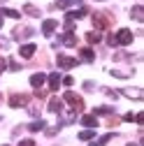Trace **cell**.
Instances as JSON below:
<instances>
[{
    "label": "cell",
    "mask_w": 144,
    "mask_h": 146,
    "mask_svg": "<svg viewBox=\"0 0 144 146\" xmlns=\"http://www.w3.org/2000/svg\"><path fill=\"white\" fill-rule=\"evenodd\" d=\"M28 127H30V132H37V130H42V127H44V123H42V121H35V123H30Z\"/></svg>",
    "instance_id": "7402d4cb"
},
{
    "label": "cell",
    "mask_w": 144,
    "mask_h": 146,
    "mask_svg": "<svg viewBox=\"0 0 144 146\" xmlns=\"http://www.w3.org/2000/svg\"><path fill=\"white\" fill-rule=\"evenodd\" d=\"M56 63H58V67H63V70H72V67H77V63L79 60H75V58H70V56H61L56 58Z\"/></svg>",
    "instance_id": "3957f363"
},
{
    "label": "cell",
    "mask_w": 144,
    "mask_h": 146,
    "mask_svg": "<svg viewBox=\"0 0 144 146\" xmlns=\"http://www.w3.org/2000/svg\"><path fill=\"white\" fill-rule=\"evenodd\" d=\"M114 42H116V44H121V46H128V44L133 42V33H130L128 28H121V30L116 33V37H114Z\"/></svg>",
    "instance_id": "6da1fadb"
},
{
    "label": "cell",
    "mask_w": 144,
    "mask_h": 146,
    "mask_svg": "<svg viewBox=\"0 0 144 146\" xmlns=\"http://www.w3.org/2000/svg\"><path fill=\"white\" fill-rule=\"evenodd\" d=\"M130 16H133L135 21H139V23H142V21H144V7H142V5H135V7H133V12H130Z\"/></svg>",
    "instance_id": "30bf717a"
},
{
    "label": "cell",
    "mask_w": 144,
    "mask_h": 146,
    "mask_svg": "<svg viewBox=\"0 0 144 146\" xmlns=\"http://www.w3.org/2000/svg\"><path fill=\"white\" fill-rule=\"evenodd\" d=\"M5 70V60H0V72H3Z\"/></svg>",
    "instance_id": "f1b7e54d"
},
{
    "label": "cell",
    "mask_w": 144,
    "mask_h": 146,
    "mask_svg": "<svg viewBox=\"0 0 144 146\" xmlns=\"http://www.w3.org/2000/svg\"><path fill=\"white\" fill-rule=\"evenodd\" d=\"M75 3H79V0H58V7H70V5H75Z\"/></svg>",
    "instance_id": "603a6c76"
},
{
    "label": "cell",
    "mask_w": 144,
    "mask_h": 146,
    "mask_svg": "<svg viewBox=\"0 0 144 146\" xmlns=\"http://www.w3.org/2000/svg\"><path fill=\"white\" fill-rule=\"evenodd\" d=\"M44 81H47V74H42V72H37V74L30 77V86H33V88H40Z\"/></svg>",
    "instance_id": "ba28073f"
},
{
    "label": "cell",
    "mask_w": 144,
    "mask_h": 146,
    "mask_svg": "<svg viewBox=\"0 0 144 146\" xmlns=\"http://www.w3.org/2000/svg\"><path fill=\"white\" fill-rule=\"evenodd\" d=\"M65 102H67L72 109H77V111H81V109H84V102H81V98H79L77 93H72V90H67V93H65Z\"/></svg>",
    "instance_id": "7a4b0ae2"
},
{
    "label": "cell",
    "mask_w": 144,
    "mask_h": 146,
    "mask_svg": "<svg viewBox=\"0 0 144 146\" xmlns=\"http://www.w3.org/2000/svg\"><path fill=\"white\" fill-rule=\"evenodd\" d=\"M19 53H21L23 58H30L33 53H35V44H23V46L19 49Z\"/></svg>",
    "instance_id": "5bb4252c"
},
{
    "label": "cell",
    "mask_w": 144,
    "mask_h": 146,
    "mask_svg": "<svg viewBox=\"0 0 144 146\" xmlns=\"http://www.w3.org/2000/svg\"><path fill=\"white\" fill-rule=\"evenodd\" d=\"M0 3H5V0H0Z\"/></svg>",
    "instance_id": "1f68e13d"
},
{
    "label": "cell",
    "mask_w": 144,
    "mask_h": 146,
    "mask_svg": "<svg viewBox=\"0 0 144 146\" xmlns=\"http://www.w3.org/2000/svg\"><path fill=\"white\" fill-rule=\"evenodd\" d=\"M81 16H86V7H81V9H75V12H67V14H65V19L75 21V19H81Z\"/></svg>",
    "instance_id": "7c38bea8"
},
{
    "label": "cell",
    "mask_w": 144,
    "mask_h": 146,
    "mask_svg": "<svg viewBox=\"0 0 144 146\" xmlns=\"http://www.w3.org/2000/svg\"><path fill=\"white\" fill-rule=\"evenodd\" d=\"M61 109H63V102H61L58 98H51V100H49V111H53V114H58Z\"/></svg>",
    "instance_id": "8fae6325"
},
{
    "label": "cell",
    "mask_w": 144,
    "mask_h": 146,
    "mask_svg": "<svg viewBox=\"0 0 144 146\" xmlns=\"http://www.w3.org/2000/svg\"><path fill=\"white\" fill-rule=\"evenodd\" d=\"M86 40L91 42V44H95V42H100V33H98V30H93V33H88V35H86Z\"/></svg>",
    "instance_id": "ffe728a7"
},
{
    "label": "cell",
    "mask_w": 144,
    "mask_h": 146,
    "mask_svg": "<svg viewBox=\"0 0 144 146\" xmlns=\"http://www.w3.org/2000/svg\"><path fill=\"white\" fill-rule=\"evenodd\" d=\"M133 121H135V123H139V125H142V123H144V114H135V118H133Z\"/></svg>",
    "instance_id": "484cf974"
},
{
    "label": "cell",
    "mask_w": 144,
    "mask_h": 146,
    "mask_svg": "<svg viewBox=\"0 0 144 146\" xmlns=\"http://www.w3.org/2000/svg\"><path fill=\"white\" fill-rule=\"evenodd\" d=\"M9 70H14V72H16V70H21V65H16V63H12V60H9Z\"/></svg>",
    "instance_id": "83f0119b"
},
{
    "label": "cell",
    "mask_w": 144,
    "mask_h": 146,
    "mask_svg": "<svg viewBox=\"0 0 144 146\" xmlns=\"http://www.w3.org/2000/svg\"><path fill=\"white\" fill-rule=\"evenodd\" d=\"M19 146H35V141L33 139H23V141H19Z\"/></svg>",
    "instance_id": "4316f807"
},
{
    "label": "cell",
    "mask_w": 144,
    "mask_h": 146,
    "mask_svg": "<svg viewBox=\"0 0 144 146\" xmlns=\"http://www.w3.org/2000/svg\"><path fill=\"white\" fill-rule=\"evenodd\" d=\"M56 26H58V23L53 21V19H47V21L42 23V33L47 35V37H51V35H53V30H56Z\"/></svg>",
    "instance_id": "8992f818"
},
{
    "label": "cell",
    "mask_w": 144,
    "mask_h": 146,
    "mask_svg": "<svg viewBox=\"0 0 144 146\" xmlns=\"http://www.w3.org/2000/svg\"><path fill=\"white\" fill-rule=\"evenodd\" d=\"M61 42L67 44V46H75V44H77V37H75L72 33H67V35H63V37H61Z\"/></svg>",
    "instance_id": "2e32d148"
},
{
    "label": "cell",
    "mask_w": 144,
    "mask_h": 146,
    "mask_svg": "<svg viewBox=\"0 0 144 146\" xmlns=\"http://www.w3.org/2000/svg\"><path fill=\"white\" fill-rule=\"evenodd\" d=\"M93 23L98 30H107L109 28V16H105V14H93Z\"/></svg>",
    "instance_id": "277c9868"
},
{
    "label": "cell",
    "mask_w": 144,
    "mask_h": 146,
    "mask_svg": "<svg viewBox=\"0 0 144 146\" xmlns=\"http://www.w3.org/2000/svg\"><path fill=\"white\" fill-rule=\"evenodd\" d=\"M128 146H137V144H128Z\"/></svg>",
    "instance_id": "4dcf8cb0"
},
{
    "label": "cell",
    "mask_w": 144,
    "mask_h": 146,
    "mask_svg": "<svg viewBox=\"0 0 144 146\" xmlns=\"http://www.w3.org/2000/svg\"><path fill=\"white\" fill-rule=\"evenodd\" d=\"M0 28H3V16H0Z\"/></svg>",
    "instance_id": "f546056e"
},
{
    "label": "cell",
    "mask_w": 144,
    "mask_h": 146,
    "mask_svg": "<svg viewBox=\"0 0 144 146\" xmlns=\"http://www.w3.org/2000/svg\"><path fill=\"white\" fill-rule=\"evenodd\" d=\"M30 35H33V28H21L14 33V37H30Z\"/></svg>",
    "instance_id": "ac0fdd59"
},
{
    "label": "cell",
    "mask_w": 144,
    "mask_h": 146,
    "mask_svg": "<svg viewBox=\"0 0 144 146\" xmlns=\"http://www.w3.org/2000/svg\"><path fill=\"white\" fill-rule=\"evenodd\" d=\"M61 84H65V86H67V88H70V86H72V84H75V79H72V77H65V79H63V81H61Z\"/></svg>",
    "instance_id": "d4e9b609"
},
{
    "label": "cell",
    "mask_w": 144,
    "mask_h": 146,
    "mask_svg": "<svg viewBox=\"0 0 144 146\" xmlns=\"http://www.w3.org/2000/svg\"><path fill=\"white\" fill-rule=\"evenodd\" d=\"M112 111H114L112 107H98L95 109V114H112Z\"/></svg>",
    "instance_id": "cb8c5ba5"
},
{
    "label": "cell",
    "mask_w": 144,
    "mask_h": 146,
    "mask_svg": "<svg viewBox=\"0 0 144 146\" xmlns=\"http://www.w3.org/2000/svg\"><path fill=\"white\" fill-rule=\"evenodd\" d=\"M79 56H81V60H86V63H91L93 58H95V53H93V49H81V53H79Z\"/></svg>",
    "instance_id": "9a60e30c"
},
{
    "label": "cell",
    "mask_w": 144,
    "mask_h": 146,
    "mask_svg": "<svg viewBox=\"0 0 144 146\" xmlns=\"http://www.w3.org/2000/svg\"><path fill=\"white\" fill-rule=\"evenodd\" d=\"M23 9H26V14H30V16H40V9H37V7H33V5H26Z\"/></svg>",
    "instance_id": "44dd1931"
},
{
    "label": "cell",
    "mask_w": 144,
    "mask_h": 146,
    "mask_svg": "<svg viewBox=\"0 0 144 146\" xmlns=\"http://www.w3.org/2000/svg\"><path fill=\"white\" fill-rule=\"evenodd\" d=\"M121 93H123L125 98H130V100H142V98H144V90H142V88H123Z\"/></svg>",
    "instance_id": "5b68a950"
},
{
    "label": "cell",
    "mask_w": 144,
    "mask_h": 146,
    "mask_svg": "<svg viewBox=\"0 0 144 146\" xmlns=\"http://www.w3.org/2000/svg\"><path fill=\"white\" fill-rule=\"evenodd\" d=\"M93 137H95V132H93V130H88V127L79 132V139H84V141H91Z\"/></svg>",
    "instance_id": "e0dca14e"
},
{
    "label": "cell",
    "mask_w": 144,
    "mask_h": 146,
    "mask_svg": "<svg viewBox=\"0 0 144 146\" xmlns=\"http://www.w3.org/2000/svg\"><path fill=\"white\" fill-rule=\"evenodd\" d=\"M3 16H9V19H19L21 14L16 12V9H9V7H5V9H3Z\"/></svg>",
    "instance_id": "d6986e66"
},
{
    "label": "cell",
    "mask_w": 144,
    "mask_h": 146,
    "mask_svg": "<svg viewBox=\"0 0 144 146\" xmlns=\"http://www.w3.org/2000/svg\"><path fill=\"white\" fill-rule=\"evenodd\" d=\"M26 104H28L26 95H12L9 98V107H26Z\"/></svg>",
    "instance_id": "52a82bcc"
},
{
    "label": "cell",
    "mask_w": 144,
    "mask_h": 146,
    "mask_svg": "<svg viewBox=\"0 0 144 146\" xmlns=\"http://www.w3.org/2000/svg\"><path fill=\"white\" fill-rule=\"evenodd\" d=\"M47 79H49V88H51V90H58V88H61V74L53 72V74H49Z\"/></svg>",
    "instance_id": "9c48e42d"
},
{
    "label": "cell",
    "mask_w": 144,
    "mask_h": 146,
    "mask_svg": "<svg viewBox=\"0 0 144 146\" xmlns=\"http://www.w3.org/2000/svg\"><path fill=\"white\" fill-rule=\"evenodd\" d=\"M81 123L88 127V130H95V127H98V118H95V116H84Z\"/></svg>",
    "instance_id": "4fadbf2b"
},
{
    "label": "cell",
    "mask_w": 144,
    "mask_h": 146,
    "mask_svg": "<svg viewBox=\"0 0 144 146\" xmlns=\"http://www.w3.org/2000/svg\"><path fill=\"white\" fill-rule=\"evenodd\" d=\"M98 3H100V0H98Z\"/></svg>",
    "instance_id": "d6a6232c"
}]
</instances>
